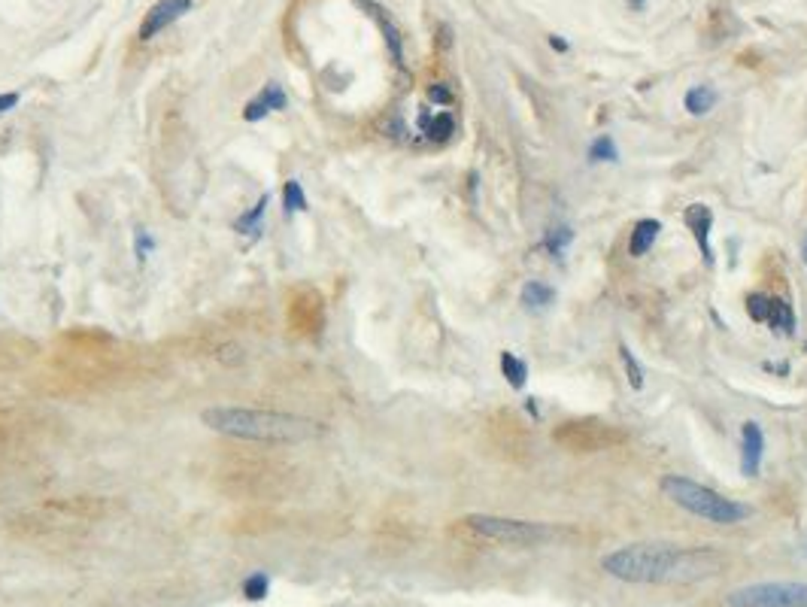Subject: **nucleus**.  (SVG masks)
I'll return each instance as SVG.
<instances>
[{"label": "nucleus", "mask_w": 807, "mask_h": 607, "mask_svg": "<svg viewBox=\"0 0 807 607\" xmlns=\"http://www.w3.org/2000/svg\"><path fill=\"white\" fill-rule=\"evenodd\" d=\"M601 568L622 583H698L723 568V556L710 547L629 544L607 553Z\"/></svg>", "instance_id": "obj_1"}, {"label": "nucleus", "mask_w": 807, "mask_h": 607, "mask_svg": "<svg viewBox=\"0 0 807 607\" xmlns=\"http://www.w3.org/2000/svg\"><path fill=\"white\" fill-rule=\"evenodd\" d=\"M201 422L216 434L255 443H301L316 438L319 422L298 413L282 410H255V407H207Z\"/></svg>", "instance_id": "obj_2"}, {"label": "nucleus", "mask_w": 807, "mask_h": 607, "mask_svg": "<svg viewBox=\"0 0 807 607\" xmlns=\"http://www.w3.org/2000/svg\"><path fill=\"white\" fill-rule=\"evenodd\" d=\"M662 492H664V498H671L674 505L683 507L686 514L701 516L717 526L744 523V519L753 514L747 505H740V501H732V498H723L719 492L701 486V483L683 477V474H668V477H662Z\"/></svg>", "instance_id": "obj_3"}, {"label": "nucleus", "mask_w": 807, "mask_h": 607, "mask_svg": "<svg viewBox=\"0 0 807 607\" xmlns=\"http://www.w3.org/2000/svg\"><path fill=\"white\" fill-rule=\"evenodd\" d=\"M462 526L492 544L504 547H535L549 538L547 526L528 523V519H510V516H489V514H471L462 519Z\"/></svg>", "instance_id": "obj_4"}, {"label": "nucleus", "mask_w": 807, "mask_h": 607, "mask_svg": "<svg viewBox=\"0 0 807 607\" xmlns=\"http://www.w3.org/2000/svg\"><path fill=\"white\" fill-rule=\"evenodd\" d=\"M728 607H807V583H753L728 592Z\"/></svg>", "instance_id": "obj_5"}, {"label": "nucleus", "mask_w": 807, "mask_h": 607, "mask_svg": "<svg viewBox=\"0 0 807 607\" xmlns=\"http://www.w3.org/2000/svg\"><path fill=\"white\" fill-rule=\"evenodd\" d=\"M556 441L577 453H598L620 443L622 431H616L613 425L598 422V420H574V422H565L562 429L556 431Z\"/></svg>", "instance_id": "obj_6"}, {"label": "nucleus", "mask_w": 807, "mask_h": 607, "mask_svg": "<svg viewBox=\"0 0 807 607\" xmlns=\"http://www.w3.org/2000/svg\"><path fill=\"white\" fill-rule=\"evenodd\" d=\"M186 13H192V0H158L146 13L143 25H140V40H152V37L161 34L165 27L179 22Z\"/></svg>", "instance_id": "obj_7"}, {"label": "nucleus", "mask_w": 807, "mask_h": 607, "mask_svg": "<svg viewBox=\"0 0 807 607\" xmlns=\"http://www.w3.org/2000/svg\"><path fill=\"white\" fill-rule=\"evenodd\" d=\"M765 455V431L756 420H747L740 425V471L744 477H759Z\"/></svg>", "instance_id": "obj_8"}, {"label": "nucleus", "mask_w": 807, "mask_h": 607, "mask_svg": "<svg viewBox=\"0 0 807 607\" xmlns=\"http://www.w3.org/2000/svg\"><path fill=\"white\" fill-rule=\"evenodd\" d=\"M683 222H686L692 237H696L698 252H701V259H705V264H714V250H710V228H714V210H710L707 204H689L686 210H683Z\"/></svg>", "instance_id": "obj_9"}, {"label": "nucleus", "mask_w": 807, "mask_h": 607, "mask_svg": "<svg viewBox=\"0 0 807 607\" xmlns=\"http://www.w3.org/2000/svg\"><path fill=\"white\" fill-rule=\"evenodd\" d=\"M286 107H289V94L282 91V85L268 82L250 103H246L243 119L246 122H261L268 112H277V110H286Z\"/></svg>", "instance_id": "obj_10"}, {"label": "nucleus", "mask_w": 807, "mask_h": 607, "mask_svg": "<svg viewBox=\"0 0 807 607\" xmlns=\"http://www.w3.org/2000/svg\"><path fill=\"white\" fill-rule=\"evenodd\" d=\"M419 131L431 140V144H446V140L455 134V116L450 110H441V112L422 110L419 112Z\"/></svg>", "instance_id": "obj_11"}, {"label": "nucleus", "mask_w": 807, "mask_h": 607, "mask_svg": "<svg viewBox=\"0 0 807 607\" xmlns=\"http://www.w3.org/2000/svg\"><path fill=\"white\" fill-rule=\"evenodd\" d=\"M765 325H771L774 335H795V310L790 301L783 298H771L768 295V310H765Z\"/></svg>", "instance_id": "obj_12"}, {"label": "nucleus", "mask_w": 807, "mask_h": 607, "mask_svg": "<svg viewBox=\"0 0 807 607\" xmlns=\"http://www.w3.org/2000/svg\"><path fill=\"white\" fill-rule=\"evenodd\" d=\"M659 234H662V222L659 219H641V222H634L632 237H629V255H634V259L647 255L653 250V243L659 240Z\"/></svg>", "instance_id": "obj_13"}, {"label": "nucleus", "mask_w": 807, "mask_h": 607, "mask_svg": "<svg viewBox=\"0 0 807 607\" xmlns=\"http://www.w3.org/2000/svg\"><path fill=\"white\" fill-rule=\"evenodd\" d=\"M522 304H526V310H547L556 304V289L549 286V282H540V280H531L522 286Z\"/></svg>", "instance_id": "obj_14"}, {"label": "nucleus", "mask_w": 807, "mask_h": 607, "mask_svg": "<svg viewBox=\"0 0 807 607\" xmlns=\"http://www.w3.org/2000/svg\"><path fill=\"white\" fill-rule=\"evenodd\" d=\"M268 204H271V195H261L259 201L252 204V210H246L240 219L234 222V231L237 234L259 237L261 234V219H264V213H268Z\"/></svg>", "instance_id": "obj_15"}, {"label": "nucleus", "mask_w": 807, "mask_h": 607, "mask_svg": "<svg viewBox=\"0 0 807 607\" xmlns=\"http://www.w3.org/2000/svg\"><path fill=\"white\" fill-rule=\"evenodd\" d=\"M717 101L719 98L710 85H692V89L686 91V98H683V107H686L692 116H705V112L717 107Z\"/></svg>", "instance_id": "obj_16"}, {"label": "nucleus", "mask_w": 807, "mask_h": 607, "mask_svg": "<svg viewBox=\"0 0 807 607\" xmlns=\"http://www.w3.org/2000/svg\"><path fill=\"white\" fill-rule=\"evenodd\" d=\"M365 6H367V9H374V16H377L379 27H383V34H386V43H388V52H392L395 64H404V52H401V34H398V27H395L392 22H388V18L383 16V9H379V6L367 4V0H365Z\"/></svg>", "instance_id": "obj_17"}, {"label": "nucleus", "mask_w": 807, "mask_h": 607, "mask_svg": "<svg viewBox=\"0 0 807 607\" xmlns=\"http://www.w3.org/2000/svg\"><path fill=\"white\" fill-rule=\"evenodd\" d=\"M501 374H504V379L514 389H522L528 383V365L514 353H501Z\"/></svg>", "instance_id": "obj_18"}, {"label": "nucleus", "mask_w": 807, "mask_h": 607, "mask_svg": "<svg viewBox=\"0 0 807 607\" xmlns=\"http://www.w3.org/2000/svg\"><path fill=\"white\" fill-rule=\"evenodd\" d=\"M303 210H307V195H303V186L298 183V179H289V183L282 186V213L294 216V213H303Z\"/></svg>", "instance_id": "obj_19"}, {"label": "nucleus", "mask_w": 807, "mask_h": 607, "mask_svg": "<svg viewBox=\"0 0 807 607\" xmlns=\"http://www.w3.org/2000/svg\"><path fill=\"white\" fill-rule=\"evenodd\" d=\"M571 240H574L571 228H568V225H556V228H549V231L544 234V250L549 255H562L568 246H571Z\"/></svg>", "instance_id": "obj_20"}, {"label": "nucleus", "mask_w": 807, "mask_h": 607, "mask_svg": "<svg viewBox=\"0 0 807 607\" xmlns=\"http://www.w3.org/2000/svg\"><path fill=\"white\" fill-rule=\"evenodd\" d=\"M616 155H620V149H616L613 137H595L592 146H589V161H595V165H601V161H616Z\"/></svg>", "instance_id": "obj_21"}, {"label": "nucleus", "mask_w": 807, "mask_h": 607, "mask_svg": "<svg viewBox=\"0 0 807 607\" xmlns=\"http://www.w3.org/2000/svg\"><path fill=\"white\" fill-rule=\"evenodd\" d=\"M268 590H271V580H268V574H264V571H255V574H250L243 580V595L250 602H261L264 595H268Z\"/></svg>", "instance_id": "obj_22"}, {"label": "nucleus", "mask_w": 807, "mask_h": 607, "mask_svg": "<svg viewBox=\"0 0 807 607\" xmlns=\"http://www.w3.org/2000/svg\"><path fill=\"white\" fill-rule=\"evenodd\" d=\"M620 356H622L625 374H629V386L632 389H643V367L638 365V358L632 356V349L629 346H620Z\"/></svg>", "instance_id": "obj_23"}, {"label": "nucleus", "mask_w": 807, "mask_h": 607, "mask_svg": "<svg viewBox=\"0 0 807 607\" xmlns=\"http://www.w3.org/2000/svg\"><path fill=\"white\" fill-rule=\"evenodd\" d=\"M152 252H155V237H152L146 228H137V231H134V255H137V261L143 264Z\"/></svg>", "instance_id": "obj_24"}, {"label": "nucleus", "mask_w": 807, "mask_h": 607, "mask_svg": "<svg viewBox=\"0 0 807 607\" xmlns=\"http://www.w3.org/2000/svg\"><path fill=\"white\" fill-rule=\"evenodd\" d=\"M429 101L431 103H441V107H450V103H452V91L446 89L443 82H434V85H429Z\"/></svg>", "instance_id": "obj_25"}, {"label": "nucleus", "mask_w": 807, "mask_h": 607, "mask_svg": "<svg viewBox=\"0 0 807 607\" xmlns=\"http://www.w3.org/2000/svg\"><path fill=\"white\" fill-rule=\"evenodd\" d=\"M16 103H18V94H16V91H6V94H0V112H9V110H16Z\"/></svg>", "instance_id": "obj_26"}, {"label": "nucleus", "mask_w": 807, "mask_h": 607, "mask_svg": "<svg viewBox=\"0 0 807 607\" xmlns=\"http://www.w3.org/2000/svg\"><path fill=\"white\" fill-rule=\"evenodd\" d=\"M549 43H553V49H558V52H565V49H568V43H562V40H558V37H549Z\"/></svg>", "instance_id": "obj_27"}, {"label": "nucleus", "mask_w": 807, "mask_h": 607, "mask_svg": "<svg viewBox=\"0 0 807 607\" xmlns=\"http://www.w3.org/2000/svg\"><path fill=\"white\" fill-rule=\"evenodd\" d=\"M629 4H632L634 9H643V6H647V0H629Z\"/></svg>", "instance_id": "obj_28"}, {"label": "nucleus", "mask_w": 807, "mask_h": 607, "mask_svg": "<svg viewBox=\"0 0 807 607\" xmlns=\"http://www.w3.org/2000/svg\"><path fill=\"white\" fill-rule=\"evenodd\" d=\"M802 259H804V264H807V237H804V246H802Z\"/></svg>", "instance_id": "obj_29"}, {"label": "nucleus", "mask_w": 807, "mask_h": 607, "mask_svg": "<svg viewBox=\"0 0 807 607\" xmlns=\"http://www.w3.org/2000/svg\"><path fill=\"white\" fill-rule=\"evenodd\" d=\"M802 549H804V553H807V531H804V535H802Z\"/></svg>", "instance_id": "obj_30"}]
</instances>
